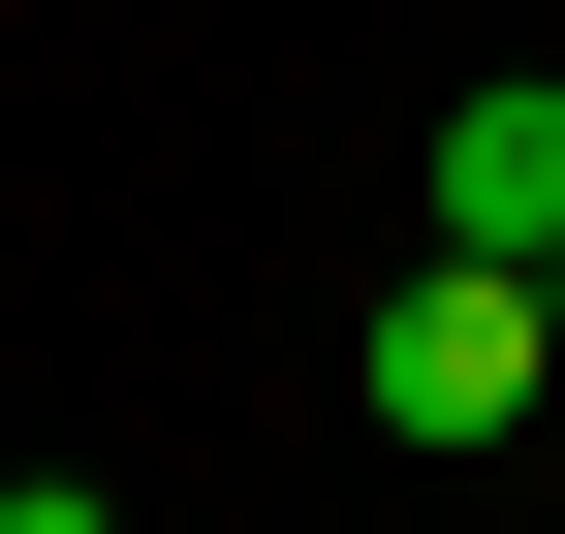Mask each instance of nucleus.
I'll return each mask as SVG.
<instances>
[{"label": "nucleus", "mask_w": 565, "mask_h": 534, "mask_svg": "<svg viewBox=\"0 0 565 534\" xmlns=\"http://www.w3.org/2000/svg\"><path fill=\"white\" fill-rule=\"evenodd\" d=\"M534 409H565L534 252H408V284H377V440H534Z\"/></svg>", "instance_id": "1"}, {"label": "nucleus", "mask_w": 565, "mask_h": 534, "mask_svg": "<svg viewBox=\"0 0 565 534\" xmlns=\"http://www.w3.org/2000/svg\"><path fill=\"white\" fill-rule=\"evenodd\" d=\"M408 221H440V252H565V63H471L440 158H408Z\"/></svg>", "instance_id": "2"}, {"label": "nucleus", "mask_w": 565, "mask_h": 534, "mask_svg": "<svg viewBox=\"0 0 565 534\" xmlns=\"http://www.w3.org/2000/svg\"><path fill=\"white\" fill-rule=\"evenodd\" d=\"M534 314H565V252H534Z\"/></svg>", "instance_id": "3"}]
</instances>
